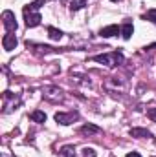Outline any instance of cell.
I'll list each match as a JSON object with an SVG mask.
<instances>
[{
	"label": "cell",
	"instance_id": "6da1fadb",
	"mask_svg": "<svg viewBox=\"0 0 156 157\" xmlns=\"http://www.w3.org/2000/svg\"><path fill=\"white\" fill-rule=\"evenodd\" d=\"M92 60L96 62H101V64H109V66H117L123 62V55L119 51H114V53H105V55H97L94 57Z\"/></svg>",
	"mask_w": 156,
	"mask_h": 157
},
{
	"label": "cell",
	"instance_id": "7a4b0ae2",
	"mask_svg": "<svg viewBox=\"0 0 156 157\" xmlns=\"http://www.w3.org/2000/svg\"><path fill=\"white\" fill-rule=\"evenodd\" d=\"M24 20H26L28 28H37L42 20V17L37 13V9H33L31 6H26L24 7Z\"/></svg>",
	"mask_w": 156,
	"mask_h": 157
},
{
	"label": "cell",
	"instance_id": "3957f363",
	"mask_svg": "<svg viewBox=\"0 0 156 157\" xmlns=\"http://www.w3.org/2000/svg\"><path fill=\"white\" fill-rule=\"evenodd\" d=\"M42 95H44V99H48L51 102H57V101L63 99V90H59L57 86H46L42 90Z\"/></svg>",
	"mask_w": 156,
	"mask_h": 157
},
{
	"label": "cell",
	"instance_id": "277c9868",
	"mask_svg": "<svg viewBox=\"0 0 156 157\" xmlns=\"http://www.w3.org/2000/svg\"><path fill=\"white\" fill-rule=\"evenodd\" d=\"M2 20H4V28H6V31L7 33H13V31H17V20H15V15L11 13V11H4L2 13Z\"/></svg>",
	"mask_w": 156,
	"mask_h": 157
},
{
	"label": "cell",
	"instance_id": "5b68a950",
	"mask_svg": "<svg viewBox=\"0 0 156 157\" xmlns=\"http://www.w3.org/2000/svg\"><path fill=\"white\" fill-rule=\"evenodd\" d=\"M79 115L77 113H63V112H59V113H55V121L59 122V124H64V126H68V124H72Z\"/></svg>",
	"mask_w": 156,
	"mask_h": 157
},
{
	"label": "cell",
	"instance_id": "8992f818",
	"mask_svg": "<svg viewBox=\"0 0 156 157\" xmlns=\"http://www.w3.org/2000/svg\"><path fill=\"white\" fill-rule=\"evenodd\" d=\"M17 44H18V40H17L15 35H11V33L4 35V39H2V46H4L6 51H13V49L17 48Z\"/></svg>",
	"mask_w": 156,
	"mask_h": 157
},
{
	"label": "cell",
	"instance_id": "52a82bcc",
	"mask_svg": "<svg viewBox=\"0 0 156 157\" xmlns=\"http://www.w3.org/2000/svg\"><path fill=\"white\" fill-rule=\"evenodd\" d=\"M121 33V28L116 26V24H112V26H107V28H103L101 31H99V35L103 37V39H110V37H116Z\"/></svg>",
	"mask_w": 156,
	"mask_h": 157
},
{
	"label": "cell",
	"instance_id": "ba28073f",
	"mask_svg": "<svg viewBox=\"0 0 156 157\" xmlns=\"http://www.w3.org/2000/svg\"><path fill=\"white\" fill-rule=\"evenodd\" d=\"M132 33H134V26H132V22H125L123 26H121V37L125 40H129L132 37Z\"/></svg>",
	"mask_w": 156,
	"mask_h": 157
},
{
	"label": "cell",
	"instance_id": "9c48e42d",
	"mask_svg": "<svg viewBox=\"0 0 156 157\" xmlns=\"http://www.w3.org/2000/svg\"><path fill=\"white\" fill-rule=\"evenodd\" d=\"M81 133L83 135H96V133H101V128L99 126H94V124H84L81 128Z\"/></svg>",
	"mask_w": 156,
	"mask_h": 157
},
{
	"label": "cell",
	"instance_id": "30bf717a",
	"mask_svg": "<svg viewBox=\"0 0 156 157\" xmlns=\"http://www.w3.org/2000/svg\"><path fill=\"white\" fill-rule=\"evenodd\" d=\"M130 135L132 137H153V133L145 128H132L130 130Z\"/></svg>",
	"mask_w": 156,
	"mask_h": 157
},
{
	"label": "cell",
	"instance_id": "8fae6325",
	"mask_svg": "<svg viewBox=\"0 0 156 157\" xmlns=\"http://www.w3.org/2000/svg\"><path fill=\"white\" fill-rule=\"evenodd\" d=\"M48 37H50L51 40H61L63 39V31L57 29V28H51V26H50V28H48Z\"/></svg>",
	"mask_w": 156,
	"mask_h": 157
},
{
	"label": "cell",
	"instance_id": "7c38bea8",
	"mask_svg": "<svg viewBox=\"0 0 156 157\" xmlns=\"http://www.w3.org/2000/svg\"><path fill=\"white\" fill-rule=\"evenodd\" d=\"M30 117H31L33 122H44V121H46V113H44V112H40V110H35V112H31V115H30Z\"/></svg>",
	"mask_w": 156,
	"mask_h": 157
},
{
	"label": "cell",
	"instance_id": "4fadbf2b",
	"mask_svg": "<svg viewBox=\"0 0 156 157\" xmlns=\"http://www.w3.org/2000/svg\"><path fill=\"white\" fill-rule=\"evenodd\" d=\"M61 155L63 157H76V148L74 146H63L61 148Z\"/></svg>",
	"mask_w": 156,
	"mask_h": 157
},
{
	"label": "cell",
	"instance_id": "5bb4252c",
	"mask_svg": "<svg viewBox=\"0 0 156 157\" xmlns=\"http://www.w3.org/2000/svg\"><path fill=\"white\" fill-rule=\"evenodd\" d=\"M84 6H86V0H72L70 9H72V11H77L81 7H84Z\"/></svg>",
	"mask_w": 156,
	"mask_h": 157
},
{
	"label": "cell",
	"instance_id": "9a60e30c",
	"mask_svg": "<svg viewBox=\"0 0 156 157\" xmlns=\"http://www.w3.org/2000/svg\"><path fill=\"white\" fill-rule=\"evenodd\" d=\"M83 157H97L94 148H83Z\"/></svg>",
	"mask_w": 156,
	"mask_h": 157
},
{
	"label": "cell",
	"instance_id": "2e32d148",
	"mask_svg": "<svg viewBox=\"0 0 156 157\" xmlns=\"http://www.w3.org/2000/svg\"><path fill=\"white\" fill-rule=\"evenodd\" d=\"M145 18H147V20H151V22H154V24H156V9H151V11H149V13L145 15Z\"/></svg>",
	"mask_w": 156,
	"mask_h": 157
},
{
	"label": "cell",
	"instance_id": "e0dca14e",
	"mask_svg": "<svg viewBox=\"0 0 156 157\" xmlns=\"http://www.w3.org/2000/svg\"><path fill=\"white\" fill-rule=\"evenodd\" d=\"M147 117L156 121V108H149V110H147Z\"/></svg>",
	"mask_w": 156,
	"mask_h": 157
},
{
	"label": "cell",
	"instance_id": "ac0fdd59",
	"mask_svg": "<svg viewBox=\"0 0 156 157\" xmlns=\"http://www.w3.org/2000/svg\"><path fill=\"white\" fill-rule=\"evenodd\" d=\"M127 157H142L138 152H130V154H127Z\"/></svg>",
	"mask_w": 156,
	"mask_h": 157
},
{
	"label": "cell",
	"instance_id": "d6986e66",
	"mask_svg": "<svg viewBox=\"0 0 156 157\" xmlns=\"http://www.w3.org/2000/svg\"><path fill=\"white\" fill-rule=\"evenodd\" d=\"M112 2H119V0H112Z\"/></svg>",
	"mask_w": 156,
	"mask_h": 157
}]
</instances>
